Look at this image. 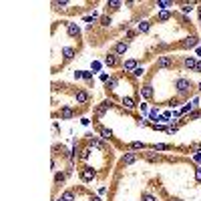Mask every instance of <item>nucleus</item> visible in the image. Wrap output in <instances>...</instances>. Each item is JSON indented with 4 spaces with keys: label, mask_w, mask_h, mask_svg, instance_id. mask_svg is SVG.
<instances>
[{
    "label": "nucleus",
    "mask_w": 201,
    "mask_h": 201,
    "mask_svg": "<svg viewBox=\"0 0 201 201\" xmlns=\"http://www.w3.org/2000/svg\"><path fill=\"white\" fill-rule=\"evenodd\" d=\"M119 6H123V2H119V0H111V2H107V8H113V10H119Z\"/></svg>",
    "instance_id": "nucleus-17"
},
{
    "label": "nucleus",
    "mask_w": 201,
    "mask_h": 201,
    "mask_svg": "<svg viewBox=\"0 0 201 201\" xmlns=\"http://www.w3.org/2000/svg\"><path fill=\"white\" fill-rule=\"evenodd\" d=\"M80 179H83L85 183L93 181V179H95V171H93V167H83V169H80Z\"/></svg>",
    "instance_id": "nucleus-4"
},
{
    "label": "nucleus",
    "mask_w": 201,
    "mask_h": 201,
    "mask_svg": "<svg viewBox=\"0 0 201 201\" xmlns=\"http://www.w3.org/2000/svg\"><path fill=\"white\" fill-rule=\"evenodd\" d=\"M199 117H201V111H195V113L189 115V121H193V119H199Z\"/></svg>",
    "instance_id": "nucleus-30"
},
{
    "label": "nucleus",
    "mask_w": 201,
    "mask_h": 201,
    "mask_svg": "<svg viewBox=\"0 0 201 201\" xmlns=\"http://www.w3.org/2000/svg\"><path fill=\"white\" fill-rule=\"evenodd\" d=\"M157 6H159V8H169V6H173V2H169V0H159Z\"/></svg>",
    "instance_id": "nucleus-24"
},
{
    "label": "nucleus",
    "mask_w": 201,
    "mask_h": 201,
    "mask_svg": "<svg viewBox=\"0 0 201 201\" xmlns=\"http://www.w3.org/2000/svg\"><path fill=\"white\" fill-rule=\"evenodd\" d=\"M183 64L187 66V69H195L197 66V60L193 59V56H185V60H183Z\"/></svg>",
    "instance_id": "nucleus-12"
},
{
    "label": "nucleus",
    "mask_w": 201,
    "mask_h": 201,
    "mask_svg": "<svg viewBox=\"0 0 201 201\" xmlns=\"http://www.w3.org/2000/svg\"><path fill=\"white\" fill-rule=\"evenodd\" d=\"M145 159L151 161V163H157V161H161V157L155 155V153H145Z\"/></svg>",
    "instance_id": "nucleus-14"
},
{
    "label": "nucleus",
    "mask_w": 201,
    "mask_h": 201,
    "mask_svg": "<svg viewBox=\"0 0 201 201\" xmlns=\"http://www.w3.org/2000/svg\"><path fill=\"white\" fill-rule=\"evenodd\" d=\"M193 8H195V4H193V2H189V4H187V2H185V4H181V10H183L185 14H187V12H191Z\"/></svg>",
    "instance_id": "nucleus-18"
},
{
    "label": "nucleus",
    "mask_w": 201,
    "mask_h": 201,
    "mask_svg": "<svg viewBox=\"0 0 201 201\" xmlns=\"http://www.w3.org/2000/svg\"><path fill=\"white\" fill-rule=\"evenodd\" d=\"M171 201H181V199H171Z\"/></svg>",
    "instance_id": "nucleus-38"
},
{
    "label": "nucleus",
    "mask_w": 201,
    "mask_h": 201,
    "mask_svg": "<svg viewBox=\"0 0 201 201\" xmlns=\"http://www.w3.org/2000/svg\"><path fill=\"white\" fill-rule=\"evenodd\" d=\"M60 119H73L75 117V115H76V111H73V109H70V107H63V109H60Z\"/></svg>",
    "instance_id": "nucleus-9"
},
{
    "label": "nucleus",
    "mask_w": 201,
    "mask_h": 201,
    "mask_svg": "<svg viewBox=\"0 0 201 201\" xmlns=\"http://www.w3.org/2000/svg\"><path fill=\"white\" fill-rule=\"evenodd\" d=\"M171 64H173V56H161V59L157 60L155 69H167V66H171Z\"/></svg>",
    "instance_id": "nucleus-6"
},
{
    "label": "nucleus",
    "mask_w": 201,
    "mask_h": 201,
    "mask_svg": "<svg viewBox=\"0 0 201 201\" xmlns=\"http://www.w3.org/2000/svg\"><path fill=\"white\" fill-rule=\"evenodd\" d=\"M125 36H127V38H133V36H135V30H127Z\"/></svg>",
    "instance_id": "nucleus-33"
},
{
    "label": "nucleus",
    "mask_w": 201,
    "mask_h": 201,
    "mask_svg": "<svg viewBox=\"0 0 201 201\" xmlns=\"http://www.w3.org/2000/svg\"><path fill=\"white\" fill-rule=\"evenodd\" d=\"M90 201H100V199L99 197H90Z\"/></svg>",
    "instance_id": "nucleus-36"
},
{
    "label": "nucleus",
    "mask_w": 201,
    "mask_h": 201,
    "mask_svg": "<svg viewBox=\"0 0 201 201\" xmlns=\"http://www.w3.org/2000/svg\"><path fill=\"white\" fill-rule=\"evenodd\" d=\"M129 149H145V145H143V143H139V141H135V143H131V145H129Z\"/></svg>",
    "instance_id": "nucleus-25"
},
{
    "label": "nucleus",
    "mask_w": 201,
    "mask_h": 201,
    "mask_svg": "<svg viewBox=\"0 0 201 201\" xmlns=\"http://www.w3.org/2000/svg\"><path fill=\"white\" fill-rule=\"evenodd\" d=\"M191 109H193V105H187V107H183V109H181V113H183V115H185V113H189V111H191Z\"/></svg>",
    "instance_id": "nucleus-31"
},
{
    "label": "nucleus",
    "mask_w": 201,
    "mask_h": 201,
    "mask_svg": "<svg viewBox=\"0 0 201 201\" xmlns=\"http://www.w3.org/2000/svg\"><path fill=\"white\" fill-rule=\"evenodd\" d=\"M153 149L155 151H167V149H171V145H153Z\"/></svg>",
    "instance_id": "nucleus-26"
},
{
    "label": "nucleus",
    "mask_w": 201,
    "mask_h": 201,
    "mask_svg": "<svg viewBox=\"0 0 201 201\" xmlns=\"http://www.w3.org/2000/svg\"><path fill=\"white\" fill-rule=\"evenodd\" d=\"M83 76H85V79L89 80V83H90V80H93V73H83Z\"/></svg>",
    "instance_id": "nucleus-32"
},
{
    "label": "nucleus",
    "mask_w": 201,
    "mask_h": 201,
    "mask_svg": "<svg viewBox=\"0 0 201 201\" xmlns=\"http://www.w3.org/2000/svg\"><path fill=\"white\" fill-rule=\"evenodd\" d=\"M143 75V69H135V76H141Z\"/></svg>",
    "instance_id": "nucleus-35"
},
{
    "label": "nucleus",
    "mask_w": 201,
    "mask_h": 201,
    "mask_svg": "<svg viewBox=\"0 0 201 201\" xmlns=\"http://www.w3.org/2000/svg\"><path fill=\"white\" fill-rule=\"evenodd\" d=\"M177 93L183 95V97H189L191 93H193V83H191L189 79H177Z\"/></svg>",
    "instance_id": "nucleus-1"
},
{
    "label": "nucleus",
    "mask_w": 201,
    "mask_h": 201,
    "mask_svg": "<svg viewBox=\"0 0 201 201\" xmlns=\"http://www.w3.org/2000/svg\"><path fill=\"white\" fill-rule=\"evenodd\" d=\"M59 201H63V199H59Z\"/></svg>",
    "instance_id": "nucleus-40"
},
{
    "label": "nucleus",
    "mask_w": 201,
    "mask_h": 201,
    "mask_svg": "<svg viewBox=\"0 0 201 201\" xmlns=\"http://www.w3.org/2000/svg\"><path fill=\"white\" fill-rule=\"evenodd\" d=\"M64 173H56V177H54V183H63V181H64Z\"/></svg>",
    "instance_id": "nucleus-28"
},
{
    "label": "nucleus",
    "mask_w": 201,
    "mask_h": 201,
    "mask_svg": "<svg viewBox=\"0 0 201 201\" xmlns=\"http://www.w3.org/2000/svg\"><path fill=\"white\" fill-rule=\"evenodd\" d=\"M127 49H129V42H117L115 49H113V52H115V54H125Z\"/></svg>",
    "instance_id": "nucleus-8"
},
{
    "label": "nucleus",
    "mask_w": 201,
    "mask_h": 201,
    "mask_svg": "<svg viewBox=\"0 0 201 201\" xmlns=\"http://www.w3.org/2000/svg\"><path fill=\"white\" fill-rule=\"evenodd\" d=\"M199 20H201V8H199Z\"/></svg>",
    "instance_id": "nucleus-37"
},
{
    "label": "nucleus",
    "mask_w": 201,
    "mask_h": 201,
    "mask_svg": "<svg viewBox=\"0 0 201 201\" xmlns=\"http://www.w3.org/2000/svg\"><path fill=\"white\" fill-rule=\"evenodd\" d=\"M111 107H113V103H111V100H103V103H100L99 107L95 109V117H103V115L107 113Z\"/></svg>",
    "instance_id": "nucleus-3"
},
{
    "label": "nucleus",
    "mask_w": 201,
    "mask_h": 201,
    "mask_svg": "<svg viewBox=\"0 0 201 201\" xmlns=\"http://www.w3.org/2000/svg\"><path fill=\"white\" fill-rule=\"evenodd\" d=\"M89 147H95V149H99V151H107V145H105L103 141H99L97 137H93V135H89Z\"/></svg>",
    "instance_id": "nucleus-5"
},
{
    "label": "nucleus",
    "mask_w": 201,
    "mask_h": 201,
    "mask_svg": "<svg viewBox=\"0 0 201 201\" xmlns=\"http://www.w3.org/2000/svg\"><path fill=\"white\" fill-rule=\"evenodd\" d=\"M143 97H145V99H151V97H153V90H151L149 85H145V87H143Z\"/></svg>",
    "instance_id": "nucleus-21"
},
{
    "label": "nucleus",
    "mask_w": 201,
    "mask_h": 201,
    "mask_svg": "<svg viewBox=\"0 0 201 201\" xmlns=\"http://www.w3.org/2000/svg\"><path fill=\"white\" fill-rule=\"evenodd\" d=\"M195 179L201 181V169H195Z\"/></svg>",
    "instance_id": "nucleus-34"
},
{
    "label": "nucleus",
    "mask_w": 201,
    "mask_h": 201,
    "mask_svg": "<svg viewBox=\"0 0 201 201\" xmlns=\"http://www.w3.org/2000/svg\"><path fill=\"white\" fill-rule=\"evenodd\" d=\"M137 30H139V32H147V30H149V22H145V20L139 22V24H137Z\"/></svg>",
    "instance_id": "nucleus-19"
},
{
    "label": "nucleus",
    "mask_w": 201,
    "mask_h": 201,
    "mask_svg": "<svg viewBox=\"0 0 201 201\" xmlns=\"http://www.w3.org/2000/svg\"><path fill=\"white\" fill-rule=\"evenodd\" d=\"M66 30H69V34L73 36V38H79L80 36V30H79V26H76V24H66Z\"/></svg>",
    "instance_id": "nucleus-11"
},
{
    "label": "nucleus",
    "mask_w": 201,
    "mask_h": 201,
    "mask_svg": "<svg viewBox=\"0 0 201 201\" xmlns=\"http://www.w3.org/2000/svg\"><path fill=\"white\" fill-rule=\"evenodd\" d=\"M183 46H185V49H193V46H197V38H195V36L187 38V42H183Z\"/></svg>",
    "instance_id": "nucleus-13"
},
{
    "label": "nucleus",
    "mask_w": 201,
    "mask_h": 201,
    "mask_svg": "<svg viewBox=\"0 0 201 201\" xmlns=\"http://www.w3.org/2000/svg\"><path fill=\"white\" fill-rule=\"evenodd\" d=\"M123 105H125L127 109H135V107H137V105H135V100H133V99H129V97H127V99H123Z\"/></svg>",
    "instance_id": "nucleus-22"
},
{
    "label": "nucleus",
    "mask_w": 201,
    "mask_h": 201,
    "mask_svg": "<svg viewBox=\"0 0 201 201\" xmlns=\"http://www.w3.org/2000/svg\"><path fill=\"white\" fill-rule=\"evenodd\" d=\"M157 18H159L161 22H165V20H169V18H171V12H167V10H163V12H159V16H157Z\"/></svg>",
    "instance_id": "nucleus-23"
},
{
    "label": "nucleus",
    "mask_w": 201,
    "mask_h": 201,
    "mask_svg": "<svg viewBox=\"0 0 201 201\" xmlns=\"http://www.w3.org/2000/svg\"><path fill=\"white\" fill-rule=\"evenodd\" d=\"M105 64H107V66H117L119 64L117 54H115V52H109V54L105 56Z\"/></svg>",
    "instance_id": "nucleus-7"
},
{
    "label": "nucleus",
    "mask_w": 201,
    "mask_h": 201,
    "mask_svg": "<svg viewBox=\"0 0 201 201\" xmlns=\"http://www.w3.org/2000/svg\"><path fill=\"white\" fill-rule=\"evenodd\" d=\"M199 90H201V83H199Z\"/></svg>",
    "instance_id": "nucleus-39"
},
{
    "label": "nucleus",
    "mask_w": 201,
    "mask_h": 201,
    "mask_svg": "<svg viewBox=\"0 0 201 201\" xmlns=\"http://www.w3.org/2000/svg\"><path fill=\"white\" fill-rule=\"evenodd\" d=\"M60 199L63 201H75V193L73 191H64V193L60 195Z\"/></svg>",
    "instance_id": "nucleus-16"
},
{
    "label": "nucleus",
    "mask_w": 201,
    "mask_h": 201,
    "mask_svg": "<svg viewBox=\"0 0 201 201\" xmlns=\"http://www.w3.org/2000/svg\"><path fill=\"white\" fill-rule=\"evenodd\" d=\"M123 69L125 70H135L137 69V60H127V63L123 64Z\"/></svg>",
    "instance_id": "nucleus-15"
},
{
    "label": "nucleus",
    "mask_w": 201,
    "mask_h": 201,
    "mask_svg": "<svg viewBox=\"0 0 201 201\" xmlns=\"http://www.w3.org/2000/svg\"><path fill=\"white\" fill-rule=\"evenodd\" d=\"M141 199H143V201H157L151 193H143V195H141Z\"/></svg>",
    "instance_id": "nucleus-27"
},
{
    "label": "nucleus",
    "mask_w": 201,
    "mask_h": 201,
    "mask_svg": "<svg viewBox=\"0 0 201 201\" xmlns=\"http://www.w3.org/2000/svg\"><path fill=\"white\" fill-rule=\"evenodd\" d=\"M75 99H76V103H80V105L90 103V95H89V90H85V89H76Z\"/></svg>",
    "instance_id": "nucleus-2"
},
{
    "label": "nucleus",
    "mask_w": 201,
    "mask_h": 201,
    "mask_svg": "<svg viewBox=\"0 0 201 201\" xmlns=\"http://www.w3.org/2000/svg\"><path fill=\"white\" fill-rule=\"evenodd\" d=\"M100 24H103V26H109V24H111V18H109V16H103V18H100Z\"/></svg>",
    "instance_id": "nucleus-29"
},
{
    "label": "nucleus",
    "mask_w": 201,
    "mask_h": 201,
    "mask_svg": "<svg viewBox=\"0 0 201 201\" xmlns=\"http://www.w3.org/2000/svg\"><path fill=\"white\" fill-rule=\"evenodd\" d=\"M99 131H100V135H103V139H111V137H113V131H111V129H103V127H100Z\"/></svg>",
    "instance_id": "nucleus-20"
},
{
    "label": "nucleus",
    "mask_w": 201,
    "mask_h": 201,
    "mask_svg": "<svg viewBox=\"0 0 201 201\" xmlns=\"http://www.w3.org/2000/svg\"><path fill=\"white\" fill-rule=\"evenodd\" d=\"M135 161H137V155H135V153H127V155H123L121 165H131V163H135Z\"/></svg>",
    "instance_id": "nucleus-10"
}]
</instances>
